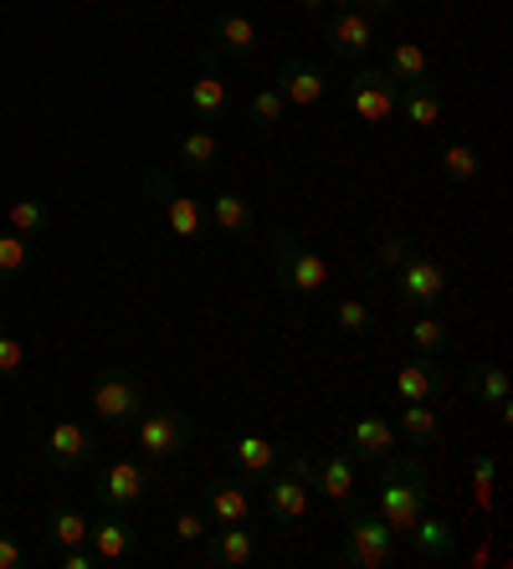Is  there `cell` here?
Returning <instances> with one entry per match:
<instances>
[{
    "mask_svg": "<svg viewBox=\"0 0 513 569\" xmlns=\"http://www.w3.org/2000/svg\"><path fill=\"white\" fill-rule=\"evenodd\" d=\"M92 457H98V437H92L88 426H78V421H57L52 431H47V462H52L57 472L88 467Z\"/></svg>",
    "mask_w": 513,
    "mask_h": 569,
    "instance_id": "obj_16",
    "label": "cell"
},
{
    "mask_svg": "<svg viewBox=\"0 0 513 569\" xmlns=\"http://www.w3.org/2000/svg\"><path fill=\"white\" fill-rule=\"evenodd\" d=\"M395 447H401V431H395L391 416H359V421L344 431V451H349L355 462H385Z\"/></svg>",
    "mask_w": 513,
    "mask_h": 569,
    "instance_id": "obj_15",
    "label": "cell"
},
{
    "mask_svg": "<svg viewBox=\"0 0 513 569\" xmlns=\"http://www.w3.org/2000/svg\"><path fill=\"white\" fill-rule=\"evenodd\" d=\"M318 477H314V492H324L329 503H339L344 513L355 508V488H359V462L349 451H329V457H318Z\"/></svg>",
    "mask_w": 513,
    "mask_h": 569,
    "instance_id": "obj_17",
    "label": "cell"
},
{
    "mask_svg": "<svg viewBox=\"0 0 513 569\" xmlns=\"http://www.w3.org/2000/svg\"><path fill=\"white\" fill-rule=\"evenodd\" d=\"M200 503H206V513H211L216 523H247L251 518V488L237 482V477H211L206 492H200Z\"/></svg>",
    "mask_w": 513,
    "mask_h": 569,
    "instance_id": "obj_19",
    "label": "cell"
},
{
    "mask_svg": "<svg viewBox=\"0 0 513 569\" xmlns=\"http://www.w3.org/2000/svg\"><path fill=\"white\" fill-rule=\"evenodd\" d=\"M0 569H31V549L11 533H0Z\"/></svg>",
    "mask_w": 513,
    "mask_h": 569,
    "instance_id": "obj_41",
    "label": "cell"
},
{
    "mask_svg": "<svg viewBox=\"0 0 513 569\" xmlns=\"http://www.w3.org/2000/svg\"><path fill=\"white\" fill-rule=\"evenodd\" d=\"M27 339L21 333H0V380H16V375L27 370Z\"/></svg>",
    "mask_w": 513,
    "mask_h": 569,
    "instance_id": "obj_39",
    "label": "cell"
},
{
    "mask_svg": "<svg viewBox=\"0 0 513 569\" xmlns=\"http://www.w3.org/2000/svg\"><path fill=\"white\" fill-rule=\"evenodd\" d=\"M277 441H267V437H237V447H231V462H237V472L241 477H251V482H263L267 472L277 467Z\"/></svg>",
    "mask_w": 513,
    "mask_h": 569,
    "instance_id": "obj_30",
    "label": "cell"
},
{
    "mask_svg": "<svg viewBox=\"0 0 513 569\" xmlns=\"http://www.w3.org/2000/svg\"><path fill=\"white\" fill-rule=\"evenodd\" d=\"M175 159H180V170H216V164H221V139H216L206 123H196L190 133H180Z\"/></svg>",
    "mask_w": 513,
    "mask_h": 569,
    "instance_id": "obj_25",
    "label": "cell"
},
{
    "mask_svg": "<svg viewBox=\"0 0 513 569\" xmlns=\"http://www.w3.org/2000/svg\"><path fill=\"white\" fill-rule=\"evenodd\" d=\"M263 508L277 518V523H298L303 513H308V498H314V488H303L293 472H283V467H273V472L263 477Z\"/></svg>",
    "mask_w": 513,
    "mask_h": 569,
    "instance_id": "obj_18",
    "label": "cell"
},
{
    "mask_svg": "<svg viewBox=\"0 0 513 569\" xmlns=\"http://www.w3.org/2000/svg\"><path fill=\"white\" fill-rule=\"evenodd\" d=\"M170 529H175V539H180V543H200L211 523H206V513H196V508H180Z\"/></svg>",
    "mask_w": 513,
    "mask_h": 569,
    "instance_id": "obj_40",
    "label": "cell"
},
{
    "mask_svg": "<svg viewBox=\"0 0 513 569\" xmlns=\"http://www.w3.org/2000/svg\"><path fill=\"white\" fill-rule=\"evenodd\" d=\"M344 11H365V16H401V0H334Z\"/></svg>",
    "mask_w": 513,
    "mask_h": 569,
    "instance_id": "obj_42",
    "label": "cell"
},
{
    "mask_svg": "<svg viewBox=\"0 0 513 569\" xmlns=\"http://www.w3.org/2000/svg\"><path fill=\"white\" fill-rule=\"evenodd\" d=\"M395 113L411 123V129H422V133H432L436 123H442V93H436V82L426 78V82H401V98H395Z\"/></svg>",
    "mask_w": 513,
    "mask_h": 569,
    "instance_id": "obj_21",
    "label": "cell"
},
{
    "mask_svg": "<svg viewBox=\"0 0 513 569\" xmlns=\"http://www.w3.org/2000/svg\"><path fill=\"white\" fill-rule=\"evenodd\" d=\"M88 549L98 555V565H129L139 555V529H134L119 508H103V518L88 523Z\"/></svg>",
    "mask_w": 513,
    "mask_h": 569,
    "instance_id": "obj_14",
    "label": "cell"
},
{
    "mask_svg": "<svg viewBox=\"0 0 513 569\" xmlns=\"http://www.w3.org/2000/svg\"><path fill=\"white\" fill-rule=\"evenodd\" d=\"M88 400H92V411H98V421H108V426H129L145 416V385L134 380L129 370H103L92 380Z\"/></svg>",
    "mask_w": 513,
    "mask_h": 569,
    "instance_id": "obj_6",
    "label": "cell"
},
{
    "mask_svg": "<svg viewBox=\"0 0 513 569\" xmlns=\"http://www.w3.org/2000/svg\"><path fill=\"white\" fill-rule=\"evenodd\" d=\"M406 539H411V549H416L422 565H436V559L457 555V529H452V518H442V513H422L411 523Z\"/></svg>",
    "mask_w": 513,
    "mask_h": 569,
    "instance_id": "obj_20",
    "label": "cell"
},
{
    "mask_svg": "<svg viewBox=\"0 0 513 569\" xmlns=\"http://www.w3.org/2000/svg\"><path fill=\"white\" fill-rule=\"evenodd\" d=\"M277 93H283V103L293 108H314L329 98L334 78H329V67L314 62V57H288V62L277 67V82H273Z\"/></svg>",
    "mask_w": 513,
    "mask_h": 569,
    "instance_id": "obj_10",
    "label": "cell"
},
{
    "mask_svg": "<svg viewBox=\"0 0 513 569\" xmlns=\"http://www.w3.org/2000/svg\"><path fill=\"white\" fill-rule=\"evenodd\" d=\"M145 190L159 200V206H165V226H170V237L196 241V247H200V237H206V226H211L206 206H200L196 196H180V190L170 186V174H159V170H149V174H145Z\"/></svg>",
    "mask_w": 513,
    "mask_h": 569,
    "instance_id": "obj_7",
    "label": "cell"
},
{
    "mask_svg": "<svg viewBox=\"0 0 513 569\" xmlns=\"http://www.w3.org/2000/svg\"><path fill=\"white\" fill-rule=\"evenodd\" d=\"M467 390H473L477 400H483V406H493V411H499V421L509 426L513 421V400H509V375L499 370V365H493V359H487V365H473V370H467Z\"/></svg>",
    "mask_w": 513,
    "mask_h": 569,
    "instance_id": "obj_24",
    "label": "cell"
},
{
    "mask_svg": "<svg viewBox=\"0 0 513 569\" xmlns=\"http://www.w3.org/2000/svg\"><path fill=\"white\" fill-rule=\"evenodd\" d=\"M411 252H416V241L406 237V231H381V237H375V262L381 267H401V262H411Z\"/></svg>",
    "mask_w": 513,
    "mask_h": 569,
    "instance_id": "obj_38",
    "label": "cell"
},
{
    "mask_svg": "<svg viewBox=\"0 0 513 569\" xmlns=\"http://www.w3.org/2000/svg\"><path fill=\"white\" fill-rule=\"evenodd\" d=\"M257 41L263 37H257V27H251L241 11H221L211 21V52L216 57H251L257 52Z\"/></svg>",
    "mask_w": 513,
    "mask_h": 569,
    "instance_id": "obj_22",
    "label": "cell"
},
{
    "mask_svg": "<svg viewBox=\"0 0 513 569\" xmlns=\"http://www.w3.org/2000/svg\"><path fill=\"white\" fill-rule=\"evenodd\" d=\"M190 441H196V426H190V416L185 411H145L139 421H134V447L145 451L149 462H170V457H180V451H190Z\"/></svg>",
    "mask_w": 513,
    "mask_h": 569,
    "instance_id": "obj_4",
    "label": "cell"
},
{
    "mask_svg": "<svg viewBox=\"0 0 513 569\" xmlns=\"http://www.w3.org/2000/svg\"><path fill=\"white\" fill-rule=\"evenodd\" d=\"M395 539H401V533H395L381 513L349 508V533H344V543H339V565H355V569H391V565H395Z\"/></svg>",
    "mask_w": 513,
    "mask_h": 569,
    "instance_id": "obj_3",
    "label": "cell"
},
{
    "mask_svg": "<svg viewBox=\"0 0 513 569\" xmlns=\"http://www.w3.org/2000/svg\"><path fill=\"white\" fill-rule=\"evenodd\" d=\"M442 174H447L452 186H473L477 174H483V154H477L473 144H462V139H457V144L442 149Z\"/></svg>",
    "mask_w": 513,
    "mask_h": 569,
    "instance_id": "obj_34",
    "label": "cell"
},
{
    "mask_svg": "<svg viewBox=\"0 0 513 569\" xmlns=\"http://www.w3.org/2000/svg\"><path fill=\"white\" fill-rule=\"evenodd\" d=\"M298 6H303V11H308V16H318V11H329L334 0H298Z\"/></svg>",
    "mask_w": 513,
    "mask_h": 569,
    "instance_id": "obj_43",
    "label": "cell"
},
{
    "mask_svg": "<svg viewBox=\"0 0 513 569\" xmlns=\"http://www.w3.org/2000/svg\"><path fill=\"white\" fill-rule=\"evenodd\" d=\"M395 282H401V288H395L401 308H436L452 292L447 267L436 262V257H422V252H411V262L395 267Z\"/></svg>",
    "mask_w": 513,
    "mask_h": 569,
    "instance_id": "obj_8",
    "label": "cell"
},
{
    "mask_svg": "<svg viewBox=\"0 0 513 569\" xmlns=\"http://www.w3.org/2000/svg\"><path fill=\"white\" fill-rule=\"evenodd\" d=\"M473 503L477 513H493V503H499V451L473 457Z\"/></svg>",
    "mask_w": 513,
    "mask_h": 569,
    "instance_id": "obj_32",
    "label": "cell"
},
{
    "mask_svg": "<svg viewBox=\"0 0 513 569\" xmlns=\"http://www.w3.org/2000/svg\"><path fill=\"white\" fill-rule=\"evenodd\" d=\"M334 323H339V333H349V339H365L369 323H375V313H369V303H359V298H339Z\"/></svg>",
    "mask_w": 513,
    "mask_h": 569,
    "instance_id": "obj_37",
    "label": "cell"
},
{
    "mask_svg": "<svg viewBox=\"0 0 513 569\" xmlns=\"http://www.w3.org/2000/svg\"><path fill=\"white\" fill-rule=\"evenodd\" d=\"M324 47H329V57H339V62H365L369 52H375V16L365 11H334L329 27H324Z\"/></svg>",
    "mask_w": 513,
    "mask_h": 569,
    "instance_id": "obj_12",
    "label": "cell"
},
{
    "mask_svg": "<svg viewBox=\"0 0 513 569\" xmlns=\"http://www.w3.org/2000/svg\"><path fill=\"white\" fill-rule=\"evenodd\" d=\"M6 226L11 231H21V237H31L37 241L47 226H52V206L41 196H21V200H11V211H6Z\"/></svg>",
    "mask_w": 513,
    "mask_h": 569,
    "instance_id": "obj_31",
    "label": "cell"
},
{
    "mask_svg": "<svg viewBox=\"0 0 513 569\" xmlns=\"http://www.w3.org/2000/svg\"><path fill=\"white\" fill-rule=\"evenodd\" d=\"M395 98H401V82L385 78L381 67H355L349 82H344V103L355 113L359 123H391L395 119Z\"/></svg>",
    "mask_w": 513,
    "mask_h": 569,
    "instance_id": "obj_5",
    "label": "cell"
},
{
    "mask_svg": "<svg viewBox=\"0 0 513 569\" xmlns=\"http://www.w3.org/2000/svg\"><path fill=\"white\" fill-rule=\"evenodd\" d=\"M395 431H401L411 447H436V441H442V416L432 411V400H406Z\"/></svg>",
    "mask_w": 513,
    "mask_h": 569,
    "instance_id": "obj_28",
    "label": "cell"
},
{
    "mask_svg": "<svg viewBox=\"0 0 513 569\" xmlns=\"http://www.w3.org/2000/svg\"><path fill=\"white\" fill-rule=\"evenodd\" d=\"M406 339H411V349H416V355L442 359V355H447V345H452V329H447V318H442V313H432V308H416Z\"/></svg>",
    "mask_w": 513,
    "mask_h": 569,
    "instance_id": "obj_26",
    "label": "cell"
},
{
    "mask_svg": "<svg viewBox=\"0 0 513 569\" xmlns=\"http://www.w3.org/2000/svg\"><path fill=\"white\" fill-rule=\"evenodd\" d=\"M27 262H31V237H21V231H0V278L27 272Z\"/></svg>",
    "mask_w": 513,
    "mask_h": 569,
    "instance_id": "obj_36",
    "label": "cell"
},
{
    "mask_svg": "<svg viewBox=\"0 0 513 569\" xmlns=\"http://www.w3.org/2000/svg\"><path fill=\"white\" fill-rule=\"evenodd\" d=\"M206 569H247L257 559V533L247 523H216V533L206 529V539L196 543Z\"/></svg>",
    "mask_w": 513,
    "mask_h": 569,
    "instance_id": "obj_13",
    "label": "cell"
},
{
    "mask_svg": "<svg viewBox=\"0 0 513 569\" xmlns=\"http://www.w3.org/2000/svg\"><path fill=\"white\" fill-rule=\"evenodd\" d=\"M436 390H442V370H436L432 355L401 359V370H395V396H401V406H406V400H432Z\"/></svg>",
    "mask_w": 513,
    "mask_h": 569,
    "instance_id": "obj_23",
    "label": "cell"
},
{
    "mask_svg": "<svg viewBox=\"0 0 513 569\" xmlns=\"http://www.w3.org/2000/svg\"><path fill=\"white\" fill-rule=\"evenodd\" d=\"M185 103H190V113H196L200 123H216L231 113V93H226V78H221V57L211 52V47H200V72L190 78V88H185Z\"/></svg>",
    "mask_w": 513,
    "mask_h": 569,
    "instance_id": "obj_11",
    "label": "cell"
},
{
    "mask_svg": "<svg viewBox=\"0 0 513 569\" xmlns=\"http://www.w3.org/2000/svg\"><path fill=\"white\" fill-rule=\"evenodd\" d=\"M283 93L277 88H257V93L247 98V119H251V129H277V119H283Z\"/></svg>",
    "mask_w": 513,
    "mask_h": 569,
    "instance_id": "obj_35",
    "label": "cell"
},
{
    "mask_svg": "<svg viewBox=\"0 0 513 569\" xmlns=\"http://www.w3.org/2000/svg\"><path fill=\"white\" fill-rule=\"evenodd\" d=\"M385 78L395 82H426L432 78V62H426L422 41H391V52H385Z\"/></svg>",
    "mask_w": 513,
    "mask_h": 569,
    "instance_id": "obj_29",
    "label": "cell"
},
{
    "mask_svg": "<svg viewBox=\"0 0 513 569\" xmlns=\"http://www.w3.org/2000/svg\"><path fill=\"white\" fill-rule=\"evenodd\" d=\"M47 533H52L62 549H72V543H88V518H82L72 503H52V508H47Z\"/></svg>",
    "mask_w": 513,
    "mask_h": 569,
    "instance_id": "obj_33",
    "label": "cell"
},
{
    "mask_svg": "<svg viewBox=\"0 0 513 569\" xmlns=\"http://www.w3.org/2000/svg\"><path fill=\"white\" fill-rule=\"evenodd\" d=\"M432 508V482H426L422 457H385L381 492H375V513L391 523L395 533H411V523Z\"/></svg>",
    "mask_w": 513,
    "mask_h": 569,
    "instance_id": "obj_1",
    "label": "cell"
},
{
    "mask_svg": "<svg viewBox=\"0 0 513 569\" xmlns=\"http://www.w3.org/2000/svg\"><path fill=\"white\" fill-rule=\"evenodd\" d=\"M273 272H277V288H288L293 298H314V292L329 288V262L314 247H303L288 226L273 231Z\"/></svg>",
    "mask_w": 513,
    "mask_h": 569,
    "instance_id": "obj_2",
    "label": "cell"
},
{
    "mask_svg": "<svg viewBox=\"0 0 513 569\" xmlns=\"http://www.w3.org/2000/svg\"><path fill=\"white\" fill-rule=\"evenodd\" d=\"M155 492V477H149L145 462H108L103 472H98V488H92V498L103 508H119V513H129V508H139Z\"/></svg>",
    "mask_w": 513,
    "mask_h": 569,
    "instance_id": "obj_9",
    "label": "cell"
},
{
    "mask_svg": "<svg viewBox=\"0 0 513 569\" xmlns=\"http://www.w3.org/2000/svg\"><path fill=\"white\" fill-rule=\"evenodd\" d=\"M206 216L221 226L226 237H251V226H257V211H251V200L237 196V190H221V196L206 206Z\"/></svg>",
    "mask_w": 513,
    "mask_h": 569,
    "instance_id": "obj_27",
    "label": "cell"
}]
</instances>
